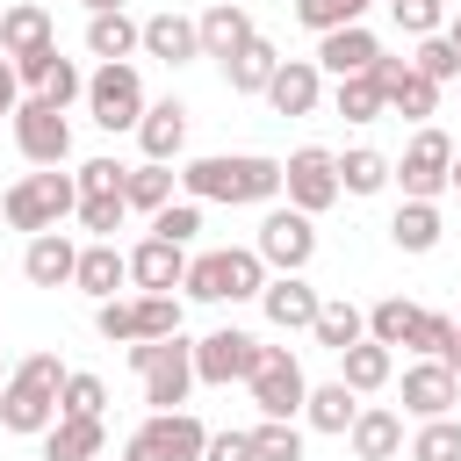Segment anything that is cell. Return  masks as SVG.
Masks as SVG:
<instances>
[{
  "label": "cell",
  "mask_w": 461,
  "mask_h": 461,
  "mask_svg": "<svg viewBox=\"0 0 461 461\" xmlns=\"http://www.w3.org/2000/svg\"><path fill=\"white\" fill-rule=\"evenodd\" d=\"M180 187H187L194 202H230V209H245V202H274V194H281V158H259V151H216V158L180 166Z\"/></svg>",
  "instance_id": "6da1fadb"
},
{
  "label": "cell",
  "mask_w": 461,
  "mask_h": 461,
  "mask_svg": "<svg viewBox=\"0 0 461 461\" xmlns=\"http://www.w3.org/2000/svg\"><path fill=\"white\" fill-rule=\"evenodd\" d=\"M65 375H72V367H65L58 353L14 360L7 382H0V425L22 432V439H43V432L58 425V389H65Z\"/></svg>",
  "instance_id": "7a4b0ae2"
},
{
  "label": "cell",
  "mask_w": 461,
  "mask_h": 461,
  "mask_svg": "<svg viewBox=\"0 0 461 461\" xmlns=\"http://www.w3.org/2000/svg\"><path fill=\"white\" fill-rule=\"evenodd\" d=\"M274 281V267L259 259V245H223V252H202L187 259V295L194 303H259V288Z\"/></svg>",
  "instance_id": "3957f363"
},
{
  "label": "cell",
  "mask_w": 461,
  "mask_h": 461,
  "mask_svg": "<svg viewBox=\"0 0 461 461\" xmlns=\"http://www.w3.org/2000/svg\"><path fill=\"white\" fill-rule=\"evenodd\" d=\"M130 367H137L151 411H180L187 389L202 382V375H194V346H187L180 331H173V339H130Z\"/></svg>",
  "instance_id": "277c9868"
},
{
  "label": "cell",
  "mask_w": 461,
  "mask_h": 461,
  "mask_svg": "<svg viewBox=\"0 0 461 461\" xmlns=\"http://www.w3.org/2000/svg\"><path fill=\"white\" fill-rule=\"evenodd\" d=\"M0 209H7V223L29 230V238H36V230H58L65 216H79V180L58 173V166H36V173H22V180L7 187Z\"/></svg>",
  "instance_id": "5b68a950"
},
{
  "label": "cell",
  "mask_w": 461,
  "mask_h": 461,
  "mask_svg": "<svg viewBox=\"0 0 461 461\" xmlns=\"http://www.w3.org/2000/svg\"><path fill=\"white\" fill-rule=\"evenodd\" d=\"M396 180H403V202H439L454 187V137L439 122H418V137L396 158Z\"/></svg>",
  "instance_id": "8992f818"
},
{
  "label": "cell",
  "mask_w": 461,
  "mask_h": 461,
  "mask_svg": "<svg viewBox=\"0 0 461 461\" xmlns=\"http://www.w3.org/2000/svg\"><path fill=\"white\" fill-rule=\"evenodd\" d=\"M202 447H209V425L194 411H151L122 439V461H202Z\"/></svg>",
  "instance_id": "52a82bcc"
},
{
  "label": "cell",
  "mask_w": 461,
  "mask_h": 461,
  "mask_svg": "<svg viewBox=\"0 0 461 461\" xmlns=\"http://www.w3.org/2000/svg\"><path fill=\"white\" fill-rule=\"evenodd\" d=\"M86 108H94V122L115 137V130H137L144 122V79H137V65L122 58V65H101V72H86Z\"/></svg>",
  "instance_id": "ba28073f"
},
{
  "label": "cell",
  "mask_w": 461,
  "mask_h": 461,
  "mask_svg": "<svg viewBox=\"0 0 461 461\" xmlns=\"http://www.w3.org/2000/svg\"><path fill=\"white\" fill-rule=\"evenodd\" d=\"M252 245H259V259H267L274 274H303V267L317 259V223H310V209L288 202V209H267V216H259V238H252Z\"/></svg>",
  "instance_id": "9c48e42d"
},
{
  "label": "cell",
  "mask_w": 461,
  "mask_h": 461,
  "mask_svg": "<svg viewBox=\"0 0 461 461\" xmlns=\"http://www.w3.org/2000/svg\"><path fill=\"white\" fill-rule=\"evenodd\" d=\"M245 389H252V403H259V418H303V403H310V382H303V360H295L288 346H267Z\"/></svg>",
  "instance_id": "30bf717a"
},
{
  "label": "cell",
  "mask_w": 461,
  "mask_h": 461,
  "mask_svg": "<svg viewBox=\"0 0 461 461\" xmlns=\"http://www.w3.org/2000/svg\"><path fill=\"white\" fill-rule=\"evenodd\" d=\"M14 144H22L29 166H65V158H72V122H65V108L43 101V94H29V101L14 108Z\"/></svg>",
  "instance_id": "8fae6325"
},
{
  "label": "cell",
  "mask_w": 461,
  "mask_h": 461,
  "mask_svg": "<svg viewBox=\"0 0 461 461\" xmlns=\"http://www.w3.org/2000/svg\"><path fill=\"white\" fill-rule=\"evenodd\" d=\"M281 194L295 202V209H310V216H324L346 187H339V151H324V144H303V151H288V166H281Z\"/></svg>",
  "instance_id": "7c38bea8"
},
{
  "label": "cell",
  "mask_w": 461,
  "mask_h": 461,
  "mask_svg": "<svg viewBox=\"0 0 461 461\" xmlns=\"http://www.w3.org/2000/svg\"><path fill=\"white\" fill-rule=\"evenodd\" d=\"M259 339L252 331H238V324H223V331H209V339H194V375L209 382V389H230V382H252V367H259Z\"/></svg>",
  "instance_id": "4fadbf2b"
},
{
  "label": "cell",
  "mask_w": 461,
  "mask_h": 461,
  "mask_svg": "<svg viewBox=\"0 0 461 461\" xmlns=\"http://www.w3.org/2000/svg\"><path fill=\"white\" fill-rule=\"evenodd\" d=\"M375 79H382V94H389V115H403V122H432L439 115V79H425L411 58H375Z\"/></svg>",
  "instance_id": "5bb4252c"
},
{
  "label": "cell",
  "mask_w": 461,
  "mask_h": 461,
  "mask_svg": "<svg viewBox=\"0 0 461 461\" xmlns=\"http://www.w3.org/2000/svg\"><path fill=\"white\" fill-rule=\"evenodd\" d=\"M454 403H461V375L439 353H425L418 367H403V411L411 418H454Z\"/></svg>",
  "instance_id": "9a60e30c"
},
{
  "label": "cell",
  "mask_w": 461,
  "mask_h": 461,
  "mask_svg": "<svg viewBox=\"0 0 461 461\" xmlns=\"http://www.w3.org/2000/svg\"><path fill=\"white\" fill-rule=\"evenodd\" d=\"M375 58H382V43H375L367 22H346V29H324V36H317V72H331V79L375 72Z\"/></svg>",
  "instance_id": "2e32d148"
},
{
  "label": "cell",
  "mask_w": 461,
  "mask_h": 461,
  "mask_svg": "<svg viewBox=\"0 0 461 461\" xmlns=\"http://www.w3.org/2000/svg\"><path fill=\"white\" fill-rule=\"evenodd\" d=\"M130 281H137V295H173L180 281H187V245H173V238H144L137 252H130Z\"/></svg>",
  "instance_id": "e0dca14e"
},
{
  "label": "cell",
  "mask_w": 461,
  "mask_h": 461,
  "mask_svg": "<svg viewBox=\"0 0 461 461\" xmlns=\"http://www.w3.org/2000/svg\"><path fill=\"white\" fill-rule=\"evenodd\" d=\"M259 310H267V324H274V331H310V324H317V310H324V295H317L303 274H274V281L259 288Z\"/></svg>",
  "instance_id": "ac0fdd59"
},
{
  "label": "cell",
  "mask_w": 461,
  "mask_h": 461,
  "mask_svg": "<svg viewBox=\"0 0 461 461\" xmlns=\"http://www.w3.org/2000/svg\"><path fill=\"white\" fill-rule=\"evenodd\" d=\"M267 101H274V115H317V101H324V72H317V58H281Z\"/></svg>",
  "instance_id": "d6986e66"
},
{
  "label": "cell",
  "mask_w": 461,
  "mask_h": 461,
  "mask_svg": "<svg viewBox=\"0 0 461 461\" xmlns=\"http://www.w3.org/2000/svg\"><path fill=\"white\" fill-rule=\"evenodd\" d=\"M144 58H158V65H187V58H202V22L194 14H151L144 22Z\"/></svg>",
  "instance_id": "ffe728a7"
},
{
  "label": "cell",
  "mask_w": 461,
  "mask_h": 461,
  "mask_svg": "<svg viewBox=\"0 0 461 461\" xmlns=\"http://www.w3.org/2000/svg\"><path fill=\"white\" fill-rule=\"evenodd\" d=\"M22 274H29L36 288H65V281L79 274V245H72L65 230H36L29 252H22Z\"/></svg>",
  "instance_id": "44dd1931"
},
{
  "label": "cell",
  "mask_w": 461,
  "mask_h": 461,
  "mask_svg": "<svg viewBox=\"0 0 461 461\" xmlns=\"http://www.w3.org/2000/svg\"><path fill=\"white\" fill-rule=\"evenodd\" d=\"M353 454L360 461H396L403 454V411H389V403H360V418H353Z\"/></svg>",
  "instance_id": "7402d4cb"
},
{
  "label": "cell",
  "mask_w": 461,
  "mask_h": 461,
  "mask_svg": "<svg viewBox=\"0 0 461 461\" xmlns=\"http://www.w3.org/2000/svg\"><path fill=\"white\" fill-rule=\"evenodd\" d=\"M194 22H202V58H216V65H223V58H238V50L259 36V29H252V14H245L238 0H216V7H209V14H194Z\"/></svg>",
  "instance_id": "603a6c76"
},
{
  "label": "cell",
  "mask_w": 461,
  "mask_h": 461,
  "mask_svg": "<svg viewBox=\"0 0 461 461\" xmlns=\"http://www.w3.org/2000/svg\"><path fill=\"white\" fill-rule=\"evenodd\" d=\"M122 281H130V252H115V238H94V245H79V274H72V288H86L94 303H108Z\"/></svg>",
  "instance_id": "cb8c5ba5"
},
{
  "label": "cell",
  "mask_w": 461,
  "mask_h": 461,
  "mask_svg": "<svg viewBox=\"0 0 461 461\" xmlns=\"http://www.w3.org/2000/svg\"><path fill=\"white\" fill-rule=\"evenodd\" d=\"M101 447H108V425L101 418L58 411V425L43 432V461H101Z\"/></svg>",
  "instance_id": "d4e9b609"
},
{
  "label": "cell",
  "mask_w": 461,
  "mask_h": 461,
  "mask_svg": "<svg viewBox=\"0 0 461 461\" xmlns=\"http://www.w3.org/2000/svg\"><path fill=\"white\" fill-rule=\"evenodd\" d=\"M43 43H58V29H50V7H36V0H14V7H0V50H7V58H22V50H43Z\"/></svg>",
  "instance_id": "484cf974"
},
{
  "label": "cell",
  "mask_w": 461,
  "mask_h": 461,
  "mask_svg": "<svg viewBox=\"0 0 461 461\" xmlns=\"http://www.w3.org/2000/svg\"><path fill=\"white\" fill-rule=\"evenodd\" d=\"M86 50H94L101 65H122L130 50H144V22H130L122 7H108V14H86Z\"/></svg>",
  "instance_id": "4316f807"
},
{
  "label": "cell",
  "mask_w": 461,
  "mask_h": 461,
  "mask_svg": "<svg viewBox=\"0 0 461 461\" xmlns=\"http://www.w3.org/2000/svg\"><path fill=\"white\" fill-rule=\"evenodd\" d=\"M137 144H144V158H180V144H187V108L180 101H151L144 108V122H137Z\"/></svg>",
  "instance_id": "83f0119b"
},
{
  "label": "cell",
  "mask_w": 461,
  "mask_h": 461,
  "mask_svg": "<svg viewBox=\"0 0 461 461\" xmlns=\"http://www.w3.org/2000/svg\"><path fill=\"white\" fill-rule=\"evenodd\" d=\"M439 238H447V223H439V209H432V202H396V216H389V245H396V252L425 259Z\"/></svg>",
  "instance_id": "f1b7e54d"
},
{
  "label": "cell",
  "mask_w": 461,
  "mask_h": 461,
  "mask_svg": "<svg viewBox=\"0 0 461 461\" xmlns=\"http://www.w3.org/2000/svg\"><path fill=\"white\" fill-rule=\"evenodd\" d=\"M274 72H281V50H274L267 36H252L238 58H223V86H230V94H267Z\"/></svg>",
  "instance_id": "f546056e"
},
{
  "label": "cell",
  "mask_w": 461,
  "mask_h": 461,
  "mask_svg": "<svg viewBox=\"0 0 461 461\" xmlns=\"http://www.w3.org/2000/svg\"><path fill=\"white\" fill-rule=\"evenodd\" d=\"M367 339H382V346H425V310L403 303V295H382L367 310Z\"/></svg>",
  "instance_id": "4dcf8cb0"
},
{
  "label": "cell",
  "mask_w": 461,
  "mask_h": 461,
  "mask_svg": "<svg viewBox=\"0 0 461 461\" xmlns=\"http://www.w3.org/2000/svg\"><path fill=\"white\" fill-rule=\"evenodd\" d=\"M389 375H396V353H389L382 339H360V346H346V353H339V382H346V389H360V396H375Z\"/></svg>",
  "instance_id": "1f68e13d"
},
{
  "label": "cell",
  "mask_w": 461,
  "mask_h": 461,
  "mask_svg": "<svg viewBox=\"0 0 461 461\" xmlns=\"http://www.w3.org/2000/svg\"><path fill=\"white\" fill-rule=\"evenodd\" d=\"M303 418H310V432H353V418H360V389H346V382H317L310 389V403H303Z\"/></svg>",
  "instance_id": "d6a6232c"
},
{
  "label": "cell",
  "mask_w": 461,
  "mask_h": 461,
  "mask_svg": "<svg viewBox=\"0 0 461 461\" xmlns=\"http://www.w3.org/2000/svg\"><path fill=\"white\" fill-rule=\"evenodd\" d=\"M331 108H339L346 122H382V115H389V94H382L375 72H353V79L331 86Z\"/></svg>",
  "instance_id": "836d02e7"
},
{
  "label": "cell",
  "mask_w": 461,
  "mask_h": 461,
  "mask_svg": "<svg viewBox=\"0 0 461 461\" xmlns=\"http://www.w3.org/2000/svg\"><path fill=\"white\" fill-rule=\"evenodd\" d=\"M310 339L324 346V353H346V346H360L367 339V317L346 303V295H331L324 310H317V324H310Z\"/></svg>",
  "instance_id": "e575fe53"
},
{
  "label": "cell",
  "mask_w": 461,
  "mask_h": 461,
  "mask_svg": "<svg viewBox=\"0 0 461 461\" xmlns=\"http://www.w3.org/2000/svg\"><path fill=\"white\" fill-rule=\"evenodd\" d=\"M396 180V158H382V151H367V144H353L346 158H339V187L346 194H382Z\"/></svg>",
  "instance_id": "d590c367"
},
{
  "label": "cell",
  "mask_w": 461,
  "mask_h": 461,
  "mask_svg": "<svg viewBox=\"0 0 461 461\" xmlns=\"http://www.w3.org/2000/svg\"><path fill=\"white\" fill-rule=\"evenodd\" d=\"M122 194H130V209L158 216V209L173 202V173H166L158 158H144V166H130V173H122Z\"/></svg>",
  "instance_id": "8d00e7d4"
},
{
  "label": "cell",
  "mask_w": 461,
  "mask_h": 461,
  "mask_svg": "<svg viewBox=\"0 0 461 461\" xmlns=\"http://www.w3.org/2000/svg\"><path fill=\"white\" fill-rule=\"evenodd\" d=\"M411 461H461V418H418Z\"/></svg>",
  "instance_id": "74e56055"
},
{
  "label": "cell",
  "mask_w": 461,
  "mask_h": 461,
  "mask_svg": "<svg viewBox=\"0 0 461 461\" xmlns=\"http://www.w3.org/2000/svg\"><path fill=\"white\" fill-rule=\"evenodd\" d=\"M122 216H130V194H122V187H115V194H79V230H86V238H115Z\"/></svg>",
  "instance_id": "f35d334b"
},
{
  "label": "cell",
  "mask_w": 461,
  "mask_h": 461,
  "mask_svg": "<svg viewBox=\"0 0 461 461\" xmlns=\"http://www.w3.org/2000/svg\"><path fill=\"white\" fill-rule=\"evenodd\" d=\"M252 454H259V461H303L295 418H259V425H252Z\"/></svg>",
  "instance_id": "ab89813d"
},
{
  "label": "cell",
  "mask_w": 461,
  "mask_h": 461,
  "mask_svg": "<svg viewBox=\"0 0 461 461\" xmlns=\"http://www.w3.org/2000/svg\"><path fill=\"white\" fill-rule=\"evenodd\" d=\"M58 411H72V418H101L108 411V382L101 375H65V389H58Z\"/></svg>",
  "instance_id": "60d3db41"
},
{
  "label": "cell",
  "mask_w": 461,
  "mask_h": 461,
  "mask_svg": "<svg viewBox=\"0 0 461 461\" xmlns=\"http://www.w3.org/2000/svg\"><path fill=\"white\" fill-rule=\"evenodd\" d=\"M389 22L418 43V36H439L447 29V0H389Z\"/></svg>",
  "instance_id": "b9f144b4"
},
{
  "label": "cell",
  "mask_w": 461,
  "mask_h": 461,
  "mask_svg": "<svg viewBox=\"0 0 461 461\" xmlns=\"http://www.w3.org/2000/svg\"><path fill=\"white\" fill-rule=\"evenodd\" d=\"M367 7H375V0H295V22L324 36V29H346V22H360Z\"/></svg>",
  "instance_id": "7bdbcfd3"
},
{
  "label": "cell",
  "mask_w": 461,
  "mask_h": 461,
  "mask_svg": "<svg viewBox=\"0 0 461 461\" xmlns=\"http://www.w3.org/2000/svg\"><path fill=\"white\" fill-rule=\"evenodd\" d=\"M411 65H418L425 79H439V86H447V79H461V50L447 43V29H439V36H418V50H411Z\"/></svg>",
  "instance_id": "ee69618b"
},
{
  "label": "cell",
  "mask_w": 461,
  "mask_h": 461,
  "mask_svg": "<svg viewBox=\"0 0 461 461\" xmlns=\"http://www.w3.org/2000/svg\"><path fill=\"white\" fill-rule=\"evenodd\" d=\"M137 303V339H173L180 331V295H130Z\"/></svg>",
  "instance_id": "f6af8a7d"
},
{
  "label": "cell",
  "mask_w": 461,
  "mask_h": 461,
  "mask_svg": "<svg viewBox=\"0 0 461 461\" xmlns=\"http://www.w3.org/2000/svg\"><path fill=\"white\" fill-rule=\"evenodd\" d=\"M151 230L173 238V245H194V230H202V202H194V194H187V202H166V209L151 216Z\"/></svg>",
  "instance_id": "bcb514c9"
},
{
  "label": "cell",
  "mask_w": 461,
  "mask_h": 461,
  "mask_svg": "<svg viewBox=\"0 0 461 461\" xmlns=\"http://www.w3.org/2000/svg\"><path fill=\"white\" fill-rule=\"evenodd\" d=\"M94 331H101L108 346H130V339H137V303H122V295L94 303Z\"/></svg>",
  "instance_id": "7dc6e473"
},
{
  "label": "cell",
  "mask_w": 461,
  "mask_h": 461,
  "mask_svg": "<svg viewBox=\"0 0 461 461\" xmlns=\"http://www.w3.org/2000/svg\"><path fill=\"white\" fill-rule=\"evenodd\" d=\"M58 65H65V58H58V43H43V50H22V58H14V72H22V86H29V94H43Z\"/></svg>",
  "instance_id": "c3c4849f"
},
{
  "label": "cell",
  "mask_w": 461,
  "mask_h": 461,
  "mask_svg": "<svg viewBox=\"0 0 461 461\" xmlns=\"http://www.w3.org/2000/svg\"><path fill=\"white\" fill-rule=\"evenodd\" d=\"M122 173H130V166H115V158H86L72 180H79V194H115V187H122Z\"/></svg>",
  "instance_id": "681fc988"
},
{
  "label": "cell",
  "mask_w": 461,
  "mask_h": 461,
  "mask_svg": "<svg viewBox=\"0 0 461 461\" xmlns=\"http://www.w3.org/2000/svg\"><path fill=\"white\" fill-rule=\"evenodd\" d=\"M202 461H259V454H252V432H209Z\"/></svg>",
  "instance_id": "f907efd6"
},
{
  "label": "cell",
  "mask_w": 461,
  "mask_h": 461,
  "mask_svg": "<svg viewBox=\"0 0 461 461\" xmlns=\"http://www.w3.org/2000/svg\"><path fill=\"white\" fill-rule=\"evenodd\" d=\"M454 331H461V324H454L447 310H425V346H418V353H439V360H447V346H454Z\"/></svg>",
  "instance_id": "816d5d0a"
},
{
  "label": "cell",
  "mask_w": 461,
  "mask_h": 461,
  "mask_svg": "<svg viewBox=\"0 0 461 461\" xmlns=\"http://www.w3.org/2000/svg\"><path fill=\"white\" fill-rule=\"evenodd\" d=\"M22 108V72H14V58L0 50V115H14Z\"/></svg>",
  "instance_id": "f5cc1de1"
},
{
  "label": "cell",
  "mask_w": 461,
  "mask_h": 461,
  "mask_svg": "<svg viewBox=\"0 0 461 461\" xmlns=\"http://www.w3.org/2000/svg\"><path fill=\"white\" fill-rule=\"evenodd\" d=\"M447 43H454V50H461V14H447Z\"/></svg>",
  "instance_id": "db71d44e"
},
{
  "label": "cell",
  "mask_w": 461,
  "mask_h": 461,
  "mask_svg": "<svg viewBox=\"0 0 461 461\" xmlns=\"http://www.w3.org/2000/svg\"><path fill=\"white\" fill-rule=\"evenodd\" d=\"M79 7H86V14H108V7H122V0H79Z\"/></svg>",
  "instance_id": "11a10c76"
},
{
  "label": "cell",
  "mask_w": 461,
  "mask_h": 461,
  "mask_svg": "<svg viewBox=\"0 0 461 461\" xmlns=\"http://www.w3.org/2000/svg\"><path fill=\"white\" fill-rule=\"evenodd\" d=\"M454 194H461V151H454Z\"/></svg>",
  "instance_id": "9f6ffc18"
},
{
  "label": "cell",
  "mask_w": 461,
  "mask_h": 461,
  "mask_svg": "<svg viewBox=\"0 0 461 461\" xmlns=\"http://www.w3.org/2000/svg\"><path fill=\"white\" fill-rule=\"evenodd\" d=\"M454 86H461V79H454Z\"/></svg>",
  "instance_id": "6f0895ef"
},
{
  "label": "cell",
  "mask_w": 461,
  "mask_h": 461,
  "mask_svg": "<svg viewBox=\"0 0 461 461\" xmlns=\"http://www.w3.org/2000/svg\"><path fill=\"white\" fill-rule=\"evenodd\" d=\"M0 382H7V375H0Z\"/></svg>",
  "instance_id": "680465c9"
}]
</instances>
